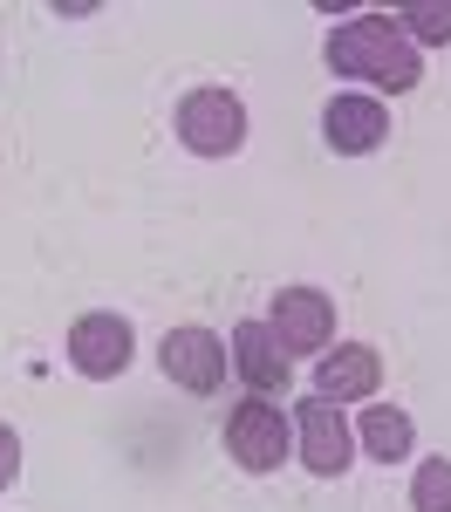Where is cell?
I'll return each mask as SVG.
<instances>
[{
	"label": "cell",
	"mask_w": 451,
	"mask_h": 512,
	"mask_svg": "<svg viewBox=\"0 0 451 512\" xmlns=\"http://www.w3.org/2000/svg\"><path fill=\"white\" fill-rule=\"evenodd\" d=\"M226 349H233V369H240V383L253 396H287L294 369H287V349H281V335H274L267 321H240Z\"/></svg>",
	"instance_id": "cell-9"
},
{
	"label": "cell",
	"mask_w": 451,
	"mask_h": 512,
	"mask_svg": "<svg viewBox=\"0 0 451 512\" xmlns=\"http://www.w3.org/2000/svg\"><path fill=\"white\" fill-rule=\"evenodd\" d=\"M294 437H301V465L315 478H342L356 465V431L342 424V403H328V396H308L294 410Z\"/></svg>",
	"instance_id": "cell-5"
},
{
	"label": "cell",
	"mask_w": 451,
	"mask_h": 512,
	"mask_svg": "<svg viewBox=\"0 0 451 512\" xmlns=\"http://www.w3.org/2000/svg\"><path fill=\"white\" fill-rule=\"evenodd\" d=\"M322 137H328L335 158H369V151L390 144V110H383L376 96H328Z\"/></svg>",
	"instance_id": "cell-8"
},
{
	"label": "cell",
	"mask_w": 451,
	"mask_h": 512,
	"mask_svg": "<svg viewBox=\"0 0 451 512\" xmlns=\"http://www.w3.org/2000/svg\"><path fill=\"white\" fill-rule=\"evenodd\" d=\"M178 144L192 158H233L246 144V103L233 89H192L178 103Z\"/></svg>",
	"instance_id": "cell-3"
},
{
	"label": "cell",
	"mask_w": 451,
	"mask_h": 512,
	"mask_svg": "<svg viewBox=\"0 0 451 512\" xmlns=\"http://www.w3.org/2000/svg\"><path fill=\"white\" fill-rule=\"evenodd\" d=\"M69 369L89 376V383H110L130 369V321L96 308V315H76L69 321Z\"/></svg>",
	"instance_id": "cell-7"
},
{
	"label": "cell",
	"mask_w": 451,
	"mask_h": 512,
	"mask_svg": "<svg viewBox=\"0 0 451 512\" xmlns=\"http://www.w3.org/2000/svg\"><path fill=\"white\" fill-rule=\"evenodd\" d=\"M397 28H404L410 48H417V41L445 48V41H451V0H445V7H438V0H417V7H404V14H397Z\"/></svg>",
	"instance_id": "cell-12"
},
{
	"label": "cell",
	"mask_w": 451,
	"mask_h": 512,
	"mask_svg": "<svg viewBox=\"0 0 451 512\" xmlns=\"http://www.w3.org/2000/svg\"><path fill=\"white\" fill-rule=\"evenodd\" d=\"M322 55H328L335 76H356L369 89H390V96L417 89V76H424V62H417V48L404 41L397 14H356V21H342L322 41Z\"/></svg>",
	"instance_id": "cell-1"
},
{
	"label": "cell",
	"mask_w": 451,
	"mask_h": 512,
	"mask_svg": "<svg viewBox=\"0 0 451 512\" xmlns=\"http://www.w3.org/2000/svg\"><path fill=\"white\" fill-rule=\"evenodd\" d=\"M376 390H383V355L369 349V342H342L315 369V396H328V403H363Z\"/></svg>",
	"instance_id": "cell-10"
},
{
	"label": "cell",
	"mask_w": 451,
	"mask_h": 512,
	"mask_svg": "<svg viewBox=\"0 0 451 512\" xmlns=\"http://www.w3.org/2000/svg\"><path fill=\"white\" fill-rule=\"evenodd\" d=\"M158 369L192 396H219L226 390V369H233V349L212 335V328H171L158 342Z\"/></svg>",
	"instance_id": "cell-4"
},
{
	"label": "cell",
	"mask_w": 451,
	"mask_h": 512,
	"mask_svg": "<svg viewBox=\"0 0 451 512\" xmlns=\"http://www.w3.org/2000/svg\"><path fill=\"white\" fill-rule=\"evenodd\" d=\"M21 478V437H14V424H0V492Z\"/></svg>",
	"instance_id": "cell-14"
},
{
	"label": "cell",
	"mask_w": 451,
	"mask_h": 512,
	"mask_svg": "<svg viewBox=\"0 0 451 512\" xmlns=\"http://www.w3.org/2000/svg\"><path fill=\"white\" fill-rule=\"evenodd\" d=\"M267 328L281 335L287 355H322L335 342V301L322 287H281L274 308H267Z\"/></svg>",
	"instance_id": "cell-6"
},
{
	"label": "cell",
	"mask_w": 451,
	"mask_h": 512,
	"mask_svg": "<svg viewBox=\"0 0 451 512\" xmlns=\"http://www.w3.org/2000/svg\"><path fill=\"white\" fill-rule=\"evenodd\" d=\"M356 437H363L369 458H383V465H397V458H410V444H417V424H410L397 403H369L363 424H356Z\"/></svg>",
	"instance_id": "cell-11"
},
{
	"label": "cell",
	"mask_w": 451,
	"mask_h": 512,
	"mask_svg": "<svg viewBox=\"0 0 451 512\" xmlns=\"http://www.w3.org/2000/svg\"><path fill=\"white\" fill-rule=\"evenodd\" d=\"M287 444H294V424L281 417V403H267V396H246L226 410V458L240 465V472L267 478L287 465Z\"/></svg>",
	"instance_id": "cell-2"
},
{
	"label": "cell",
	"mask_w": 451,
	"mask_h": 512,
	"mask_svg": "<svg viewBox=\"0 0 451 512\" xmlns=\"http://www.w3.org/2000/svg\"><path fill=\"white\" fill-rule=\"evenodd\" d=\"M410 512H451V458H424L410 478Z\"/></svg>",
	"instance_id": "cell-13"
}]
</instances>
